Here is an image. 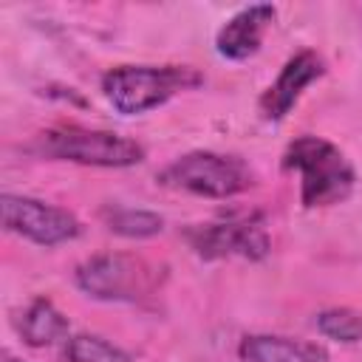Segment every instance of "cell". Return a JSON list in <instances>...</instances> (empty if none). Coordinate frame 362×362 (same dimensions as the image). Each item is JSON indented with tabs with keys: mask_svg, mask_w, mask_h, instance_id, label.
Masks as SVG:
<instances>
[{
	"mask_svg": "<svg viewBox=\"0 0 362 362\" xmlns=\"http://www.w3.org/2000/svg\"><path fill=\"white\" fill-rule=\"evenodd\" d=\"M283 170L300 178V201L305 209L331 206L354 192L356 173L345 153L322 136H297L283 153Z\"/></svg>",
	"mask_w": 362,
	"mask_h": 362,
	"instance_id": "1",
	"label": "cell"
},
{
	"mask_svg": "<svg viewBox=\"0 0 362 362\" xmlns=\"http://www.w3.org/2000/svg\"><path fill=\"white\" fill-rule=\"evenodd\" d=\"M198 85H204V74L192 65H116L102 76V93L122 116L161 107Z\"/></svg>",
	"mask_w": 362,
	"mask_h": 362,
	"instance_id": "2",
	"label": "cell"
},
{
	"mask_svg": "<svg viewBox=\"0 0 362 362\" xmlns=\"http://www.w3.org/2000/svg\"><path fill=\"white\" fill-rule=\"evenodd\" d=\"M34 150L45 158L74 161L85 167H136L144 161V147L127 136L110 130H93L82 124H57L37 136Z\"/></svg>",
	"mask_w": 362,
	"mask_h": 362,
	"instance_id": "3",
	"label": "cell"
},
{
	"mask_svg": "<svg viewBox=\"0 0 362 362\" xmlns=\"http://www.w3.org/2000/svg\"><path fill=\"white\" fill-rule=\"evenodd\" d=\"M156 181L167 189L226 201L255 187V173L238 156H226L215 150H192L178 156L173 164H167L156 175Z\"/></svg>",
	"mask_w": 362,
	"mask_h": 362,
	"instance_id": "4",
	"label": "cell"
},
{
	"mask_svg": "<svg viewBox=\"0 0 362 362\" xmlns=\"http://www.w3.org/2000/svg\"><path fill=\"white\" fill-rule=\"evenodd\" d=\"M76 286L90 300L102 303H139L150 297L158 283V266L127 252L93 255L76 266Z\"/></svg>",
	"mask_w": 362,
	"mask_h": 362,
	"instance_id": "5",
	"label": "cell"
},
{
	"mask_svg": "<svg viewBox=\"0 0 362 362\" xmlns=\"http://www.w3.org/2000/svg\"><path fill=\"white\" fill-rule=\"evenodd\" d=\"M184 235L187 243L195 249V255L204 260H221V257L260 260L272 249L266 218L255 209H240L209 223H195Z\"/></svg>",
	"mask_w": 362,
	"mask_h": 362,
	"instance_id": "6",
	"label": "cell"
},
{
	"mask_svg": "<svg viewBox=\"0 0 362 362\" xmlns=\"http://www.w3.org/2000/svg\"><path fill=\"white\" fill-rule=\"evenodd\" d=\"M0 209H3V226L37 246H59L82 232V223L74 212L31 195L6 192Z\"/></svg>",
	"mask_w": 362,
	"mask_h": 362,
	"instance_id": "7",
	"label": "cell"
},
{
	"mask_svg": "<svg viewBox=\"0 0 362 362\" xmlns=\"http://www.w3.org/2000/svg\"><path fill=\"white\" fill-rule=\"evenodd\" d=\"M322 74H325V62L317 51H300L291 59H286L277 79L260 96V116L266 122L286 119L291 113V107L297 105V99L303 96V90L311 82H317Z\"/></svg>",
	"mask_w": 362,
	"mask_h": 362,
	"instance_id": "8",
	"label": "cell"
},
{
	"mask_svg": "<svg viewBox=\"0 0 362 362\" xmlns=\"http://www.w3.org/2000/svg\"><path fill=\"white\" fill-rule=\"evenodd\" d=\"M277 8L272 3H255L235 11L215 34V51L229 62H243L260 51L266 28L274 23Z\"/></svg>",
	"mask_w": 362,
	"mask_h": 362,
	"instance_id": "9",
	"label": "cell"
},
{
	"mask_svg": "<svg viewBox=\"0 0 362 362\" xmlns=\"http://www.w3.org/2000/svg\"><path fill=\"white\" fill-rule=\"evenodd\" d=\"M240 362H328V348L283 334H249L238 345Z\"/></svg>",
	"mask_w": 362,
	"mask_h": 362,
	"instance_id": "10",
	"label": "cell"
},
{
	"mask_svg": "<svg viewBox=\"0 0 362 362\" xmlns=\"http://www.w3.org/2000/svg\"><path fill=\"white\" fill-rule=\"evenodd\" d=\"M17 331H20V337H23L25 345L45 348V345L65 342L71 337V322H68V317L48 297H37V300H31L20 311Z\"/></svg>",
	"mask_w": 362,
	"mask_h": 362,
	"instance_id": "11",
	"label": "cell"
},
{
	"mask_svg": "<svg viewBox=\"0 0 362 362\" xmlns=\"http://www.w3.org/2000/svg\"><path fill=\"white\" fill-rule=\"evenodd\" d=\"M102 221L113 235L122 238H133V240H144V238H156L164 229V218L158 212L150 209H136V206H119V204H107L102 206Z\"/></svg>",
	"mask_w": 362,
	"mask_h": 362,
	"instance_id": "12",
	"label": "cell"
},
{
	"mask_svg": "<svg viewBox=\"0 0 362 362\" xmlns=\"http://www.w3.org/2000/svg\"><path fill=\"white\" fill-rule=\"evenodd\" d=\"M65 362H133V356L116 342L99 334H71L62 342Z\"/></svg>",
	"mask_w": 362,
	"mask_h": 362,
	"instance_id": "13",
	"label": "cell"
},
{
	"mask_svg": "<svg viewBox=\"0 0 362 362\" xmlns=\"http://www.w3.org/2000/svg\"><path fill=\"white\" fill-rule=\"evenodd\" d=\"M317 331L325 339H337L345 345L362 342V311L348 308V305L325 308L317 314Z\"/></svg>",
	"mask_w": 362,
	"mask_h": 362,
	"instance_id": "14",
	"label": "cell"
},
{
	"mask_svg": "<svg viewBox=\"0 0 362 362\" xmlns=\"http://www.w3.org/2000/svg\"><path fill=\"white\" fill-rule=\"evenodd\" d=\"M3 362H20V359H17V356H14V354L6 348V351H3Z\"/></svg>",
	"mask_w": 362,
	"mask_h": 362,
	"instance_id": "15",
	"label": "cell"
}]
</instances>
